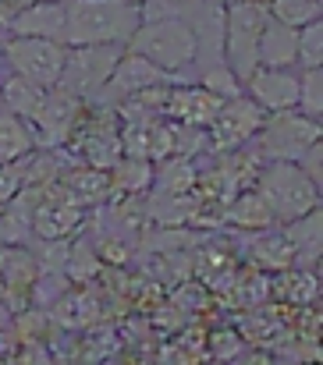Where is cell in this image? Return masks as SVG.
<instances>
[{"instance_id": "obj_1", "label": "cell", "mask_w": 323, "mask_h": 365, "mask_svg": "<svg viewBox=\"0 0 323 365\" xmlns=\"http://www.w3.org/2000/svg\"><path fill=\"white\" fill-rule=\"evenodd\" d=\"M142 25L139 0H64V46H128Z\"/></svg>"}, {"instance_id": "obj_2", "label": "cell", "mask_w": 323, "mask_h": 365, "mask_svg": "<svg viewBox=\"0 0 323 365\" xmlns=\"http://www.w3.org/2000/svg\"><path fill=\"white\" fill-rule=\"evenodd\" d=\"M124 50L146 57L153 68H160L164 75H171L178 82H196L199 43H196V29L185 18H149V21H142Z\"/></svg>"}, {"instance_id": "obj_3", "label": "cell", "mask_w": 323, "mask_h": 365, "mask_svg": "<svg viewBox=\"0 0 323 365\" xmlns=\"http://www.w3.org/2000/svg\"><path fill=\"white\" fill-rule=\"evenodd\" d=\"M252 188L267 202L277 227L292 224V220H299V217H306L309 210L320 206V188L302 174L299 163H263Z\"/></svg>"}, {"instance_id": "obj_4", "label": "cell", "mask_w": 323, "mask_h": 365, "mask_svg": "<svg viewBox=\"0 0 323 365\" xmlns=\"http://www.w3.org/2000/svg\"><path fill=\"white\" fill-rule=\"evenodd\" d=\"M270 11L267 0H238V4H224V39H220V57L231 68V75L238 82H245L256 68H259V36L267 25Z\"/></svg>"}, {"instance_id": "obj_5", "label": "cell", "mask_w": 323, "mask_h": 365, "mask_svg": "<svg viewBox=\"0 0 323 365\" xmlns=\"http://www.w3.org/2000/svg\"><path fill=\"white\" fill-rule=\"evenodd\" d=\"M323 138L320 121L306 118L302 110H277L267 114L249 149L259 156V163H295L313 142Z\"/></svg>"}, {"instance_id": "obj_6", "label": "cell", "mask_w": 323, "mask_h": 365, "mask_svg": "<svg viewBox=\"0 0 323 365\" xmlns=\"http://www.w3.org/2000/svg\"><path fill=\"white\" fill-rule=\"evenodd\" d=\"M0 57L4 68L39 89H54L64 71L68 46L57 39H29V36H7L0 39Z\"/></svg>"}, {"instance_id": "obj_7", "label": "cell", "mask_w": 323, "mask_h": 365, "mask_svg": "<svg viewBox=\"0 0 323 365\" xmlns=\"http://www.w3.org/2000/svg\"><path fill=\"white\" fill-rule=\"evenodd\" d=\"M121 53H124V46H114V43L110 46H68L57 89L79 96L82 103L96 100V93L107 86V78L114 75Z\"/></svg>"}, {"instance_id": "obj_8", "label": "cell", "mask_w": 323, "mask_h": 365, "mask_svg": "<svg viewBox=\"0 0 323 365\" xmlns=\"http://www.w3.org/2000/svg\"><path fill=\"white\" fill-rule=\"evenodd\" d=\"M267 118V110H259L245 93L242 96H231L220 103V110L214 114V121L207 124V153H231V149H242L256 138L259 124Z\"/></svg>"}, {"instance_id": "obj_9", "label": "cell", "mask_w": 323, "mask_h": 365, "mask_svg": "<svg viewBox=\"0 0 323 365\" xmlns=\"http://www.w3.org/2000/svg\"><path fill=\"white\" fill-rule=\"evenodd\" d=\"M82 107L86 103L79 96H71V93L57 89V86L46 89L36 118L29 121L32 124V135H36V149H64L71 128H75L79 114H82Z\"/></svg>"}, {"instance_id": "obj_10", "label": "cell", "mask_w": 323, "mask_h": 365, "mask_svg": "<svg viewBox=\"0 0 323 365\" xmlns=\"http://www.w3.org/2000/svg\"><path fill=\"white\" fill-rule=\"evenodd\" d=\"M89 210L71 206L57 192L43 188L36 206H32V242H71L75 235L86 231Z\"/></svg>"}, {"instance_id": "obj_11", "label": "cell", "mask_w": 323, "mask_h": 365, "mask_svg": "<svg viewBox=\"0 0 323 365\" xmlns=\"http://www.w3.org/2000/svg\"><path fill=\"white\" fill-rule=\"evenodd\" d=\"M178 78H171V75H164L160 68H153L146 57H139V53H131V50H124L121 53V61H117V68H114V75L107 78V86L96 93V100H89V103H107V107H117L121 100H128V96H135V93H142V89H153V86H174Z\"/></svg>"}, {"instance_id": "obj_12", "label": "cell", "mask_w": 323, "mask_h": 365, "mask_svg": "<svg viewBox=\"0 0 323 365\" xmlns=\"http://www.w3.org/2000/svg\"><path fill=\"white\" fill-rule=\"evenodd\" d=\"M242 89L267 114L295 110L299 107V68H256L242 82Z\"/></svg>"}, {"instance_id": "obj_13", "label": "cell", "mask_w": 323, "mask_h": 365, "mask_svg": "<svg viewBox=\"0 0 323 365\" xmlns=\"http://www.w3.org/2000/svg\"><path fill=\"white\" fill-rule=\"evenodd\" d=\"M7 36H29V39H64V0H25L18 11H11L0 25Z\"/></svg>"}, {"instance_id": "obj_14", "label": "cell", "mask_w": 323, "mask_h": 365, "mask_svg": "<svg viewBox=\"0 0 323 365\" xmlns=\"http://www.w3.org/2000/svg\"><path fill=\"white\" fill-rule=\"evenodd\" d=\"M224 100H217L214 93H207L199 82H174L167 89V103H164V118L185 128H207L214 121Z\"/></svg>"}, {"instance_id": "obj_15", "label": "cell", "mask_w": 323, "mask_h": 365, "mask_svg": "<svg viewBox=\"0 0 323 365\" xmlns=\"http://www.w3.org/2000/svg\"><path fill=\"white\" fill-rule=\"evenodd\" d=\"M220 227L238 231V235H256V231L277 227V220L270 217V210H267V202L259 199L256 188H242L234 199H227V206L220 213Z\"/></svg>"}, {"instance_id": "obj_16", "label": "cell", "mask_w": 323, "mask_h": 365, "mask_svg": "<svg viewBox=\"0 0 323 365\" xmlns=\"http://www.w3.org/2000/svg\"><path fill=\"white\" fill-rule=\"evenodd\" d=\"M245 262L274 277V273H284L295 266V252L281 227H267V231H256L252 242L245 245Z\"/></svg>"}, {"instance_id": "obj_17", "label": "cell", "mask_w": 323, "mask_h": 365, "mask_svg": "<svg viewBox=\"0 0 323 365\" xmlns=\"http://www.w3.org/2000/svg\"><path fill=\"white\" fill-rule=\"evenodd\" d=\"M281 231H284V238H288L292 252H295V266H302V269H317V259H320V252H323V213H320V206L309 210L306 217L292 220V224H281Z\"/></svg>"}, {"instance_id": "obj_18", "label": "cell", "mask_w": 323, "mask_h": 365, "mask_svg": "<svg viewBox=\"0 0 323 365\" xmlns=\"http://www.w3.org/2000/svg\"><path fill=\"white\" fill-rule=\"evenodd\" d=\"M317 294H320V273L317 269L292 266V269L270 277V298L281 302V305L306 309V305H317Z\"/></svg>"}, {"instance_id": "obj_19", "label": "cell", "mask_w": 323, "mask_h": 365, "mask_svg": "<svg viewBox=\"0 0 323 365\" xmlns=\"http://www.w3.org/2000/svg\"><path fill=\"white\" fill-rule=\"evenodd\" d=\"M295 50H299V29H288L274 18H267L263 36H259V68H295Z\"/></svg>"}, {"instance_id": "obj_20", "label": "cell", "mask_w": 323, "mask_h": 365, "mask_svg": "<svg viewBox=\"0 0 323 365\" xmlns=\"http://www.w3.org/2000/svg\"><path fill=\"white\" fill-rule=\"evenodd\" d=\"M110 188L114 199H139L153 188V163L149 160H135V156H121L110 167Z\"/></svg>"}, {"instance_id": "obj_21", "label": "cell", "mask_w": 323, "mask_h": 365, "mask_svg": "<svg viewBox=\"0 0 323 365\" xmlns=\"http://www.w3.org/2000/svg\"><path fill=\"white\" fill-rule=\"evenodd\" d=\"M43 96H46V89H39V86H32V82H25V78H18L11 71L0 78V107L18 114V118H25V121L36 118Z\"/></svg>"}, {"instance_id": "obj_22", "label": "cell", "mask_w": 323, "mask_h": 365, "mask_svg": "<svg viewBox=\"0 0 323 365\" xmlns=\"http://www.w3.org/2000/svg\"><path fill=\"white\" fill-rule=\"evenodd\" d=\"M32 149H36L32 124L0 107V163H14V160L29 156Z\"/></svg>"}, {"instance_id": "obj_23", "label": "cell", "mask_w": 323, "mask_h": 365, "mask_svg": "<svg viewBox=\"0 0 323 365\" xmlns=\"http://www.w3.org/2000/svg\"><path fill=\"white\" fill-rule=\"evenodd\" d=\"M100 273H104V262H100L93 242H89L86 235H75L71 245H68V259H64V277H68V284H89V280H96Z\"/></svg>"}, {"instance_id": "obj_24", "label": "cell", "mask_w": 323, "mask_h": 365, "mask_svg": "<svg viewBox=\"0 0 323 365\" xmlns=\"http://www.w3.org/2000/svg\"><path fill=\"white\" fill-rule=\"evenodd\" d=\"M245 337L238 334V327L224 323V327H207V344H203V359L210 365H231L245 351Z\"/></svg>"}, {"instance_id": "obj_25", "label": "cell", "mask_w": 323, "mask_h": 365, "mask_svg": "<svg viewBox=\"0 0 323 365\" xmlns=\"http://www.w3.org/2000/svg\"><path fill=\"white\" fill-rule=\"evenodd\" d=\"M267 11L288 29H306L309 21H320V0H267Z\"/></svg>"}, {"instance_id": "obj_26", "label": "cell", "mask_w": 323, "mask_h": 365, "mask_svg": "<svg viewBox=\"0 0 323 365\" xmlns=\"http://www.w3.org/2000/svg\"><path fill=\"white\" fill-rule=\"evenodd\" d=\"M306 118L320 121L323 114V68H302L299 71V107Z\"/></svg>"}, {"instance_id": "obj_27", "label": "cell", "mask_w": 323, "mask_h": 365, "mask_svg": "<svg viewBox=\"0 0 323 365\" xmlns=\"http://www.w3.org/2000/svg\"><path fill=\"white\" fill-rule=\"evenodd\" d=\"M295 68H323V18L299 29V50H295Z\"/></svg>"}, {"instance_id": "obj_28", "label": "cell", "mask_w": 323, "mask_h": 365, "mask_svg": "<svg viewBox=\"0 0 323 365\" xmlns=\"http://www.w3.org/2000/svg\"><path fill=\"white\" fill-rule=\"evenodd\" d=\"M196 82H199L207 93H214L217 100H231V96H242V93H245L242 82L231 75L227 64H210V68H203V71L196 75Z\"/></svg>"}, {"instance_id": "obj_29", "label": "cell", "mask_w": 323, "mask_h": 365, "mask_svg": "<svg viewBox=\"0 0 323 365\" xmlns=\"http://www.w3.org/2000/svg\"><path fill=\"white\" fill-rule=\"evenodd\" d=\"M32 153H36V149H32ZM25 163H29V156H21V160H14V163H0V206L11 202V199L25 188Z\"/></svg>"}, {"instance_id": "obj_30", "label": "cell", "mask_w": 323, "mask_h": 365, "mask_svg": "<svg viewBox=\"0 0 323 365\" xmlns=\"http://www.w3.org/2000/svg\"><path fill=\"white\" fill-rule=\"evenodd\" d=\"M7 365H57V362H54L46 344H18L7 355Z\"/></svg>"}, {"instance_id": "obj_31", "label": "cell", "mask_w": 323, "mask_h": 365, "mask_svg": "<svg viewBox=\"0 0 323 365\" xmlns=\"http://www.w3.org/2000/svg\"><path fill=\"white\" fill-rule=\"evenodd\" d=\"M295 163L302 167V174H306L317 188H323V138H320V142H313V145H309V149H306V153L295 160Z\"/></svg>"}, {"instance_id": "obj_32", "label": "cell", "mask_w": 323, "mask_h": 365, "mask_svg": "<svg viewBox=\"0 0 323 365\" xmlns=\"http://www.w3.org/2000/svg\"><path fill=\"white\" fill-rule=\"evenodd\" d=\"M231 365H274V351H267V348H245Z\"/></svg>"}, {"instance_id": "obj_33", "label": "cell", "mask_w": 323, "mask_h": 365, "mask_svg": "<svg viewBox=\"0 0 323 365\" xmlns=\"http://www.w3.org/2000/svg\"><path fill=\"white\" fill-rule=\"evenodd\" d=\"M274 365H320V362H306V359H277V355H274Z\"/></svg>"}, {"instance_id": "obj_34", "label": "cell", "mask_w": 323, "mask_h": 365, "mask_svg": "<svg viewBox=\"0 0 323 365\" xmlns=\"http://www.w3.org/2000/svg\"><path fill=\"white\" fill-rule=\"evenodd\" d=\"M214 4H220V7H224V4H238V0H214Z\"/></svg>"}, {"instance_id": "obj_35", "label": "cell", "mask_w": 323, "mask_h": 365, "mask_svg": "<svg viewBox=\"0 0 323 365\" xmlns=\"http://www.w3.org/2000/svg\"><path fill=\"white\" fill-rule=\"evenodd\" d=\"M0 365H7V355H4V351H0Z\"/></svg>"}, {"instance_id": "obj_36", "label": "cell", "mask_w": 323, "mask_h": 365, "mask_svg": "<svg viewBox=\"0 0 323 365\" xmlns=\"http://www.w3.org/2000/svg\"><path fill=\"white\" fill-rule=\"evenodd\" d=\"M139 4H142V0H139Z\"/></svg>"}]
</instances>
